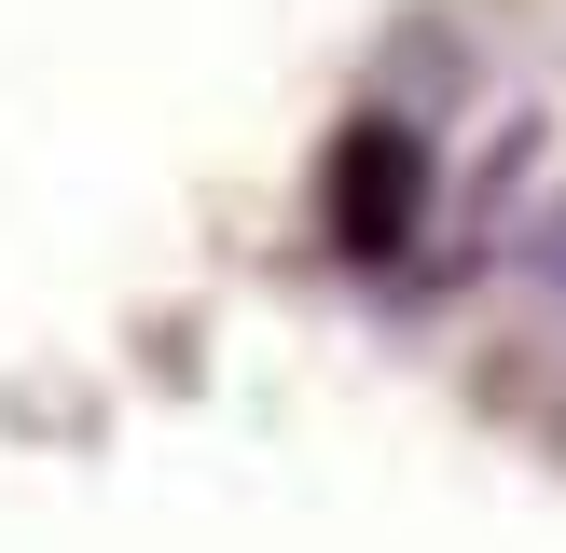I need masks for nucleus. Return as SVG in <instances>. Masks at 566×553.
<instances>
[{
	"label": "nucleus",
	"instance_id": "obj_1",
	"mask_svg": "<svg viewBox=\"0 0 566 553\" xmlns=\"http://www.w3.org/2000/svg\"><path fill=\"white\" fill-rule=\"evenodd\" d=\"M415 208H429V153H415V125H359L346 138V180H332V236H346V263H401V249H415Z\"/></svg>",
	"mask_w": 566,
	"mask_h": 553
},
{
	"label": "nucleus",
	"instance_id": "obj_2",
	"mask_svg": "<svg viewBox=\"0 0 566 553\" xmlns=\"http://www.w3.org/2000/svg\"><path fill=\"white\" fill-rule=\"evenodd\" d=\"M525 291H539L553 319H566V194L539 208V236H525Z\"/></svg>",
	"mask_w": 566,
	"mask_h": 553
}]
</instances>
